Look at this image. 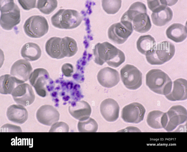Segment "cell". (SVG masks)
I'll return each mask as SVG.
<instances>
[{
	"mask_svg": "<svg viewBox=\"0 0 187 152\" xmlns=\"http://www.w3.org/2000/svg\"><path fill=\"white\" fill-rule=\"evenodd\" d=\"M94 53L95 62L101 65L106 62L111 66L117 67L125 60L123 52L107 42L97 43L94 49Z\"/></svg>",
	"mask_w": 187,
	"mask_h": 152,
	"instance_id": "6da1fadb",
	"label": "cell"
},
{
	"mask_svg": "<svg viewBox=\"0 0 187 152\" xmlns=\"http://www.w3.org/2000/svg\"><path fill=\"white\" fill-rule=\"evenodd\" d=\"M145 4L140 2L132 4L122 15L126 20L131 22L134 29L140 33L148 32L152 25Z\"/></svg>",
	"mask_w": 187,
	"mask_h": 152,
	"instance_id": "7a4b0ae2",
	"label": "cell"
},
{
	"mask_svg": "<svg viewBox=\"0 0 187 152\" xmlns=\"http://www.w3.org/2000/svg\"><path fill=\"white\" fill-rule=\"evenodd\" d=\"M147 86L152 91L165 96L172 89V82L168 75L159 69H153L148 72L146 76Z\"/></svg>",
	"mask_w": 187,
	"mask_h": 152,
	"instance_id": "3957f363",
	"label": "cell"
},
{
	"mask_svg": "<svg viewBox=\"0 0 187 152\" xmlns=\"http://www.w3.org/2000/svg\"><path fill=\"white\" fill-rule=\"evenodd\" d=\"M83 19V17L77 11L63 9L52 16L51 21L53 25L56 28L70 29L78 26Z\"/></svg>",
	"mask_w": 187,
	"mask_h": 152,
	"instance_id": "277c9868",
	"label": "cell"
},
{
	"mask_svg": "<svg viewBox=\"0 0 187 152\" xmlns=\"http://www.w3.org/2000/svg\"><path fill=\"white\" fill-rule=\"evenodd\" d=\"M174 45L167 41L161 42L154 46L146 55L147 61L152 65H160L170 60L175 53Z\"/></svg>",
	"mask_w": 187,
	"mask_h": 152,
	"instance_id": "5b68a950",
	"label": "cell"
},
{
	"mask_svg": "<svg viewBox=\"0 0 187 152\" xmlns=\"http://www.w3.org/2000/svg\"><path fill=\"white\" fill-rule=\"evenodd\" d=\"M29 80L37 94L42 97L46 96L47 90L51 89L53 86V81L50 78L48 72L43 68L34 70L31 74Z\"/></svg>",
	"mask_w": 187,
	"mask_h": 152,
	"instance_id": "8992f818",
	"label": "cell"
},
{
	"mask_svg": "<svg viewBox=\"0 0 187 152\" xmlns=\"http://www.w3.org/2000/svg\"><path fill=\"white\" fill-rule=\"evenodd\" d=\"M23 29L28 37L34 38H40L48 32L49 25L46 19L39 15L32 16L25 21Z\"/></svg>",
	"mask_w": 187,
	"mask_h": 152,
	"instance_id": "52a82bcc",
	"label": "cell"
},
{
	"mask_svg": "<svg viewBox=\"0 0 187 152\" xmlns=\"http://www.w3.org/2000/svg\"><path fill=\"white\" fill-rule=\"evenodd\" d=\"M133 31L132 23L121 18V22L115 23L109 28L108 35L109 39L118 44L123 43Z\"/></svg>",
	"mask_w": 187,
	"mask_h": 152,
	"instance_id": "ba28073f",
	"label": "cell"
},
{
	"mask_svg": "<svg viewBox=\"0 0 187 152\" xmlns=\"http://www.w3.org/2000/svg\"><path fill=\"white\" fill-rule=\"evenodd\" d=\"M164 128L167 131L171 132L186 121V109L181 105L173 106L164 113Z\"/></svg>",
	"mask_w": 187,
	"mask_h": 152,
	"instance_id": "9c48e42d",
	"label": "cell"
},
{
	"mask_svg": "<svg viewBox=\"0 0 187 152\" xmlns=\"http://www.w3.org/2000/svg\"><path fill=\"white\" fill-rule=\"evenodd\" d=\"M122 81L127 88L136 90L142 84V74L140 71L133 65L127 64L120 71Z\"/></svg>",
	"mask_w": 187,
	"mask_h": 152,
	"instance_id": "30bf717a",
	"label": "cell"
},
{
	"mask_svg": "<svg viewBox=\"0 0 187 152\" xmlns=\"http://www.w3.org/2000/svg\"><path fill=\"white\" fill-rule=\"evenodd\" d=\"M11 94L16 103L25 106L31 105L35 99L32 87L27 83H23L17 85Z\"/></svg>",
	"mask_w": 187,
	"mask_h": 152,
	"instance_id": "8fae6325",
	"label": "cell"
},
{
	"mask_svg": "<svg viewBox=\"0 0 187 152\" xmlns=\"http://www.w3.org/2000/svg\"><path fill=\"white\" fill-rule=\"evenodd\" d=\"M145 109L141 104L133 102L125 106L121 113V118L126 122L138 124L144 119Z\"/></svg>",
	"mask_w": 187,
	"mask_h": 152,
	"instance_id": "7c38bea8",
	"label": "cell"
},
{
	"mask_svg": "<svg viewBox=\"0 0 187 152\" xmlns=\"http://www.w3.org/2000/svg\"><path fill=\"white\" fill-rule=\"evenodd\" d=\"M36 118L40 123L50 126L59 120L60 114L52 105L45 104L38 109L36 113Z\"/></svg>",
	"mask_w": 187,
	"mask_h": 152,
	"instance_id": "4fadbf2b",
	"label": "cell"
},
{
	"mask_svg": "<svg viewBox=\"0 0 187 152\" xmlns=\"http://www.w3.org/2000/svg\"><path fill=\"white\" fill-rule=\"evenodd\" d=\"M32 70L29 62L27 60L21 59L17 61L13 64L10 73L22 83H24L29 79Z\"/></svg>",
	"mask_w": 187,
	"mask_h": 152,
	"instance_id": "5bb4252c",
	"label": "cell"
},
{
	"mask_svg": "<svg viewBox=\"0 0 187 152\" xmlns=\"http://www.w3.org/2000/svg\"><path fill=\"white\" fill-rule=\"evenodd\" d=\"M1 12L0 25L3 29L11 30L20 23V11L16 4L13 8Z\"/></svg>",
	"mask_w": 187,
	"mask_h": 152,
	"instance_id": "9a60e30c",
	"label": "cell"
},
{
	"mask_svg": "<svg viewBox=\"0 0 187 152\" xmlns=\"http://www.w3.org/2000/svg\"><path fill=\"white\" fill-rule=\"evenodd\" d=\"M97 78L102 86L107 88L115 86L120 81L118 72L109 67H105L100 69L98 73Z\"/></svg>",
	"mask_w": 187,
	"mask_h": 152,
	"instance_id": "2e32d148",
	"label": "cell"
},
{
	"mask_svg": "<svg viewBox=\"0 0 187 152\" xmlns=\"http://www.w3.org/2000/svg\"><path fill=\"white\" fill-rule=\"evenodd\" d=\"M100 109L102 115L108 121H114L118 118L120 107L116 101L112 99L103 100L101 104Z\"/></svg>",
	"mask_w": 187,
	"mask_h": 152,
	"instance_id": "e0dca14e",
	"label": "cell"
},
{
	"mask_svg": "<svg viewBox=\"0 0 187 152\" xmlns=\"http://www.w3.org/2000/svg\"><path fill=\"white\" fill-rule=\"evenodd\" d=\"M70 114L79 121L85 120L89 117L91 109L89 104L84 101H78L71 103L69 107Z\"/></svg>",
	"mask_w": 187,
	"mask_h": 152,
	"instance_id": "ac0fdd59",
	"label": "cell"
},
{
	"mask_svg": "<svg viewBox=\"0 0 187 152\" xmlns=\"http://www.w3.org/2000/svg\"><path fill=\"white\" fill-rule=\"evenodd\" d=\"M6 115L8 120L14 123L22 124L28 119V113L23 105L13 104L7 108Z\"/></svg>",
	"mask_w": 187,
	"mask_h": 152,
	"instance_id": "d6986e66",
	"label": "cell"
},
{
	"mask_svg": "<svg viewBox=\"0 0 187 152\" xmlns=\"http://www.w3.org/2000/svg\"><path fill=\"white\" fill-rule=\"evenodd\" d=\"M166 98L171 101H182L187 99V80L180 78L173 82L172 89L165 96Z\"/></svg>",
	"mask_w": 187,
	"mask_h": 152,
	"instance_id": "ffe728a7",
	"label": "cell"
},
{
	"mask_svg": "<svg viewBox=\"0 0 187 152\" xmlns=\"http://www.w3.org/2000/svg\"><path fill=\"white\" fill-rule=\"evenodd\" d=\"M173 17V12L167 7H163L152 13L151 18L153 23L158 26H164L171 21Z\"/></svg>",
	"mask_w": 187,
	"mask_h": 152,
	"instance_id": "44dd1931",
	"label": "cell"
},
{
	"mask_svg": "<svg viewBox=\"0 0 187 152\" xmlns=\"http://www.w3.org/2000/svg\"><path fill=\"white\" fill-rule=\"evenodd\" d=\"M167 37L176 42H183L187 37V28L186 26L180 23L171 25L166 31Z\"/></svg>",
	"mask_w": 187,
	"mask_h": 152,
	"instance_id": "7402d4cb",
	"label": "cell"
},
{
	"mask_svg": "<svg viewBox=\"0 0 187 152\" xmlns=\"http://www.w3.org/2000/svg\"><path fill=\"white\" fill-rule=\"evenodd\" d=\"M21 56L26 60L31 61L37 60L41 57L42 52L39 46L33 42H28L21 48Z\"/></svg>",
	"mask_w": 187,
	"mask_h": 152,
	"instance_id": "603a6c76",
	"label": "cell"
},
{
	"mask_svg": "<svg viewBox=\"0 0 187 152\" xmlns=\"http://www.w3.org/2000/svg\"><path fill=\"white\" fill-rule=\"evenodd\" d=\"M61 38L53 37L49 39L46 43L45 50L47 53L51 58L60 59L64 58L61 49Z\"/></svg>",
	"mask_w": 187,
	"mask_h": 152,
	"instance_id": "cb8c5ba5",
	"label": "cell"
},
{
	"mask_svg": "<svg viewBox=\"0 0 187 152\" xmlns=\"http://www.w3.org/2000/svg\"><path fill=\"white\" fill-rule=\"evenodd\" d=\"M22 83L11 75L6 74L2 75L0 77V93L4 94H11L16 87V85Z\"/></svg>",
	"mask_w": 187,
	"mask_h": 152,
	"instance_id": "d4e9b609",
	"label": "cell"
},
{
	"mask_svg": "<svg viewBox=\"0 0 187 152\" xmlns=\"http://www.w3.org/2000/svg\"><path fill=\"white\" fill-rule=\"evenodd\" d=\"M156 45L154 38L150 35L140 36L137 42L138 50L145 56L153 50Z\"/></svg>",
	"mask_w": 187,
	"mask_h": 152,
	"instance_id": "484cf974",
	"label": "cell"
},
{
	"mask_svg": "<svg viewBox=\"0 0 187 152\" xmlns=\"http://www.w3.org/2000/svg\"><path fill=\"white\" fill-rule=\"evenodd\" d=\"M61 49L62 54L64 57H70L74 56L78 50L76 41L68 37L61 38Z\"/></svg>",
	"mask_w": 187,
	"mask_h": 152,
	"instance_id": "4316f807",
	"label": "cell"
},
{
	"mask_svg": "<svg viewBox=\"0 0 187 152\" xmlns=\"http://www.w3.org/2000/svg\"><path fill=\"white\" fill-rule=\"evenodd\" d=\"M164 113L160 110H155L148 114L147 122L151 127L154 129L163 128Z\"/></svg>",
	"mask_w": 187,
	"mask_h": 152,
	"instance_id": "83f0119b",
	"label": "cell"
},
{
	"mask_svg": "<svg viewBox=\"0 0 187 152\" xmlns=\"http://www.w3.org/2000/svg\"><path fill=\"white\" fill-rule=\"evenodd\" d=\"M57 0H37V7L43 13L48 15L57 7Z\"/></svg>",
	"mask_w": 187,
	"mask_h": 152,
	"instance_id": "f1b7e54d",
	"label": "cell"
},
{
	"mask_svg": "<svg viewBox=\"0 0 187 152\" xmlns=\"http://www.w3.org/2000/svg\"><path fill=\"white\" fill-rule=\"evenodd\" d=\"M78 131L80 132H96L98 125L96 121L91 118L83 121H80L77 124Z\"/></svg>",
	"mask_w": 187,
	"mask_h": 152,
	"instance_id": "f546056e",
	"label": "cell"
},
{
	"mask_svg": "<svg viewBox=\"0 0 187 152\" xmlns=\"http://www.w3.org/2000/svg\"><path fill=\"white\" fill-rule=\"evenodd\" d=\"M121 0H102V5L108 14H114L119 11L121 6Z\"/></svg>",
	"mask_w": 187,
	"mask_h": 152,
	"instance_id": "4dcf8cb0",
	"label": "cell"
},
{
	"mask_svg": "<svg viewBox=\"0 0 187 152\" xmlns=\"http://www.w3.org/2000/svg\"><path fill=\"white\" fill-rule=\"evenodd\" d=\"M69 126L63 122H56L53 124L50 129L49 132H68Z\"/></svg>",
	"mask_w": 187,
	"mask_h": 152,
	"instance_id": "1f68e13d",
	"label": "cell"
},
{
	"mask_svg": "<svg viewBox=\"0 0 187 152\" xmlns=\"http://www.w3.org/2000/svg\"><path fill=\"white\" fill-rule=\"evenodd\" d=\"M19 4L25 10H29L36 8L37 0H18Z\"/></svg>",
	"mask_w": 187,
	"mask_h": 152,
	"instance_id": "d6a6232c",
	"label": "cell"
},
{
	"mask_svg": "<svg viewBox=\"0 0 187 152\" xmlns=\"http://www.w3.org/2000/svg\"><path fill=\"white\" fill-rule=\"evenodd\" d=\"M1 132H22L20 126L16 125L7 124L3 125L0 129Z\"/></svg>",
	"mask_w": 187,
	"mask_h": 152,
	"instance_id": "836d02e7",
	"label": "cell"
},
{
	"mask_svg": "<svg viewBox=\"0 0 187 152\" xmlns=\"http://www.w3.org/2000/svg\"><path fill=\"white\" fill-rule=\"evenodd\" d=\"M147 4L149 9L152 11H154L164 6L161 0H147Z\"/></svg>",
	"mask_w": 187,
	"mask_h": 152,
	"instance_id": "e575fe53",
	"label": "cell"
},
{
	"mask_svg": "<svg viewBox=\"0 0 187 152\" xmlns=\"http://www.w3.org/2000/svg\"><path fill=\"white\" fill-rule=\"evenodd\" d=\"M61 71L65 76L70 77L72 75L73 72V66L69 63H66L62 65Z\"/></svg>",
	"mask_w": 187,
	"mask_h": 152,
	"instance_id": "d590c367",
	"label": "cell"
},
{
	"mask_svg": "<svg viewBox=\"0 0 187 152\" xmlns=\"http://www.w3.org/2000/svg\"><path fill=\"white\" fill-rule=\"evenodd\" d=\"M167 6H171L175 4L178 0H163Z\"/></svg>",
	"mask_w": 187,
	"mask_h": 152,
	"instance_id": "8d00e7d4",
	"label": "cell"
}]
</instances>
